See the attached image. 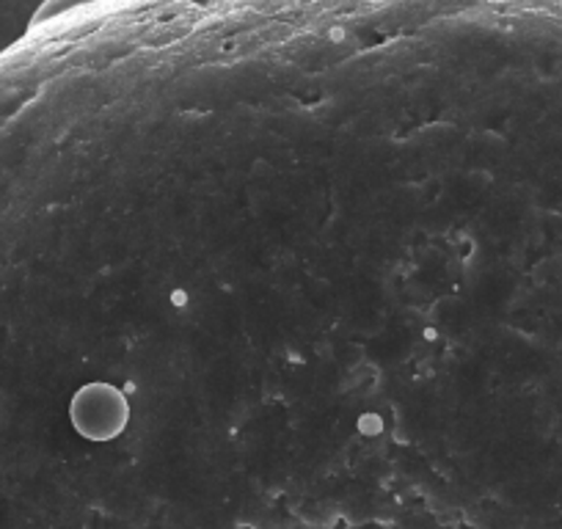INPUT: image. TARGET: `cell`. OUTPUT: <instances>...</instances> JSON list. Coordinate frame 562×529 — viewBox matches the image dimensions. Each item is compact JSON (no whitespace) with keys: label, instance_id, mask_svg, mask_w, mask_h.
I'll use <instances>...</instances> for the list:
<instances>
[{"label":"cell","instance_id":"cell-1","mask_svg":"<svg viewBox=\"0 0 562 529\" xmlns=\"http://www.w3.org/2000/svg\"><path fill=\"white\" fill-rule=\"evenodd\" d=\"M45 0H0V56L25 40Z\"/></svg>","mask_w":562,"mask_h":529},{"label":"cell","instance_id":"cell-2","mask_svg":"<svg viewBox=\"0 0 562 529\" xmlns=\"http://www.w3.org/2000/svg\"><path fill=\"white\" fill-rule=\"evenodd\" d=\"M94 3H102V0H45V7H42V9H40V14H36L34 25L50 23V20L61 18V14L75 12V9L94 7Z\"/></svg>","mask_w":562,"mask_h":529}]
</instances>
